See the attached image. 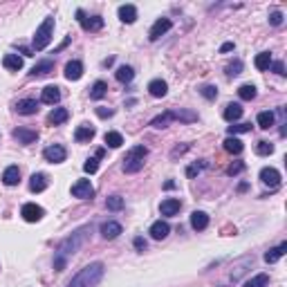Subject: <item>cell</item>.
I'll return each instance as SVG.
<instances>
[{"mask_svg": "<svg viewBox=\"0 0 287 287\" xmlns=\"http://www.w3.org/2000/svg\"><path fill=\"white\" fill-rule=\"evenodd\" d=\"M146 155H148V148L144 146V144L132 146L130 151L126 153V157H123V170H126V173H139V170L144 168V157Z\"/></svg>", "mask_w": 287, "mask_h": 287, "instance_id": "obj_3", "label": "cell"}, {"mask_svg": "<svg viewBox=\"0 0 287 287\" xmlns=\"http://www.w3.org/2000/svg\"><path fill=\"white\" fill-rule=\"evenodd\" d=\"M272 54L269 52H260L256 56V61H253V65H256V70H260V72H265V70H269V65H272Z\"/></svg>", "mask_w": 287, "mask_h": 287, "instance_id": "obj_32", "label": "cell"}, {"mask_svg": "<svg viewBox=\"0 0 287 287\" xmlns=\"http://www.w3.org/2000/svg\"><path fill=\"white\" fill-rule=\"evenodd\" d=\"M173 27V23H170V18H157L155 25L151 27V32H148V39L151 41H160L162 36L166 34V32Z\"/></svg>", "mask_w": 287, "mask_h": 287, "instance_id": "obj_9", "label": "cell"}, {"mask_svg": "<svg viewBox=\"0 0 287 287\" xmlns=\"http://www.w3.org/2000/svg\"><path fill=\"white\" fill-rule=\"evenodd\" d=\"M72 195L79 200H92L94 198V186L90 184V180H79L72 184Z\"/></svg>", "mask_w": 287, "mask_h": 287, "instance_id": "obj_6", "label": "cell"}, {"mask_svg": "<svg viewBox=\"0 0 287 287\" xmlns=\"http://www.w3.org/2000/svg\"><path fill=\"white\" fill-rule=\"evenodd\" d=\"M106 206L110 211H122L123 209V198L122 195H110V198L106 200Z\"/></svg>", "mask_w": 287, "mask_h": 287, "instance_id": "obj_40", "label": "cell"}, {"mask_svg": "<svg viewBox=\"0 0 287 287\" xmlns=\"http://www.w3.org/2000/svg\"><path fill=\"white\" fill-rule=\"evenodd\" d=\"M269 25H274V27H278V25H283V14L278 9H274L272 14H269Z\"/></svg>", "mask_w": 287, "mask_h": 287, "instance_id": "obj_47", "label": "cell"}, {"mask_svg": "<svg viewBox=\"0 0 287 287\" xmlns=\"http://www.w3.org/2000/svg\"><path fill=\"white\" fill-rule=\"evenodd\" d=\"M148 92H151L155 99L166 97V92H168V83L162 81V79H153V81L148 83Z\"/></svg>", "mask_w": 287, "mask_h": 287, "instance_id": "obj_20", "label": "cell"}, {"mask_svg": "<svg viewBox=\"0 0 287 287\" xmlns=\"http://www.w3.org/2000/svg\"><path fill=\"white\" fill-rule=\"evenodd\" d=\"M94 137V128L88 126V123H83V126L77 128V132H74V139L77 141H90Z\"/></svg>", "mask_w": 287, "mask_h": 287, "instance_id": "obj_31", "label": "cell"}, {"mask_svg": "<svg viewBox=\"0 0 287 287\" xmlns=\"http://www.w3.org/2000/svg\"><path fill=\"white\" fill-rule=\"evenodd\" d=\"M186 151H189V144H184V146H177V148H173V153H170V157L175 160L177 155H184Z\"/></svg>", "mask_w": 287, "mask_h": 287, "instance_id": "obj_51", "label": "cell"}, {"mask_svg": "<svg viewBox=\"0 0 287 287\" xmlns=\"http://www.w3.org/2000/svg\"><path fill=\"white\" fill-rule=\"evenodd\" d=\"M16 112L18 115H36L39 112V101L36 99H20L16 103Z\"/></svg>", "mask_w": 287, "mask_h": 287, "instance_id": "obj_15", "label": "cell"}, {"mask_svg": "<svg viewBox=\"0 0 287 287\" xmlns=\"http://www.w3.org/2000/svg\"><path fill=\"white\" fill-rule=\"evenodd\" d=\"M256 153H258V155H272V153H274V144H269V141H265V139H260V141H258V144H256Z\"/></svg>", "mask_w": 287, "mask_h": 287, "instance_id": "obj_42", "label": "cell"}, {"mask_svg": "<svg viewBox=\"0 0 287 287\" xmlns=\"http://www.w3.org/2000/svg\"><path fill=\"white\" fill-rule=\"evenodd\" d=\"M132 245H135V249H137V251H144V249H146V240L141 238V236H137V238L132 240Z\"/></svg>", "mask_w": 287, "mask_h": 287, "instance_id": "obj_50", "label": "cell"}, {"mask_svg": "<svg viewBox=\"0 0 287 287\" xmlns=\"http://www.w3.org/2000/svg\"><path fill=\"white\" fill-rule=\"evenodd\" d=\"M269 68L274 70L276 74H281V77H285V65H283V61H276V63H272Z\"/></svg>", "mask_w": 287, "mask_h": 287, "instance_id": "obj_48", "label": "cell"}, {"mask_svg": "<svg viewBox=\"0 0 287 287\" xmlns=\"http://www.w3.org/2000/svg\"><path fill=\"white\" fill-rule=\"evenodd\" d=\"M2 182L7 186H16L20 182V168L18 166H7L5 173H2Z\"/></svg>", "mask_w": 287, "mask_h": 287, "instance_id": "obj_27", "label": "cell"}, {"mask_svg": "<svg viewBox=\"0 0 287 287\" xmlns=\"http://www.w3.org/2000/svg\"><path fill=\"white\" fill-rule=\"evenodd\" d=\"M97 115L101 119H108V117H112V115H115V110H110V108H97Z\"/></svg>", "mask_w": 287, "mask_h": 287, "instance_id": "obj_49", "label": "cell"}, {"mask_svg": "<svg viewBox=\"0 0 287 287\" xmlns=\"http://www.w3.org/2000/svg\"><path fill=\"white\" fill-rule=\"evenodd\" d=\"M287 253V243H281L278 247H274V249H269L267 253H265V263L267 265H274V263H278L283 256Z\"/></svg>", "mask_w": 287, "mask_h": 287, "instance_id": "obj_24", "label": "cell"}, {"mask_svg": "<svg viewBox=\"0 0 287 287\" xmlns=\"http://www.w3.org/2000/svg\"><path fill=\"white\" fill-rule=\"evenodd\" d=\"M148 234H151L153 240H164L166 236L170 234V227H168V222H164V220H157V222L151 224Z\"/></svg>", "mask_w": 287, "mask_h": 287, "instance_id": "obj_13", "label": "cell"}, {"mask_svg": "<svg viewBox=\"0 0 287 287\" xmlns=\"http://www.w3.org/2000/svg\"><path fill=\"white\" fill-rule=\"evenodd\" d=\"M49 72H54V61H39V63L32 68V72H30V77L32 79H41V77H47Z\"/></svg>", "mask_w": 287, "mask_h": 287, "instance_id": "obj_16", "label": "cell"}, {"mask_svg": "<svg viewBox=\"0 0 287 287\" xmlns=\"http://www.w3.org/2000/svg\"><path fill=\"white\" fill-rule=\"evenodd\" d=\"M77 20L81 23V27L85 32H99L103 27V18H101V16H90V18H88V16L83 14V9L77 11Z\"/></svg>", "mask_w": 287, "mask_h": 287, "instance_id": "obj_5", "label": "cell"}, {"mask_svg": "<svg viewBox=\"0 0 287 287\" xmlns=\"http://www.w3.org/2000/svg\"><path fill=\"white\" fill-rule=\"evenodd\" d=\"M83 170H85V173H90V175H94V173L99 170V160H97V157H90V160L83 164Z\"/></svg>", "mask_w": 287, "mask_h": 287, "instance_id": "obj_45", "label": "cell"}, {"mask_svg": "<svg viewBox=\"0 0 287 287\" xmlns=\"http://www.w3.org/2000/svg\"><path fill=\"white\" fill-rule=\"evenodd\" d=\"M103 155H106V151H103V148H99V151H97V155H94V157H97V160H101Z\"/></svg>", "mask_w": 287, "mask_h": 287, "instance_id": "obj_54", "label": "cell"}, {"mask_svg": "<svg viewBox=\"0 0 287 287\" xmlns=\"http://www.w3.org/2000/svg\"><path fill=\"white\" fill-rule=\"evenodd\" d=\"M65 79L68 81H79V79L83 77V63L81 61H70L68 65H65Z\"/></svg>", "mask_w": 287, "mask_h": 287, "instance_id": "obj_17", "label": "cell"}, {"mask_svg": "<svg viewBox=\"0 0 287 287\" xmlns=\"http://www.w3.org/2000/svg\"><path fill=\"white\" fill-rule=\"evenodd\" d=\"M243 141L240 139H236V137H227V139H224V151L227 153H231V155H240V153H243Z\"/></svg>", "mask_w": 287, "mask_h": 287, "instance_id": "obj_30", "label": "cell"}, {"mask_svg": "<svg viewBox=\"0 0 287 287\" xmlns=\"http://www.w3.org/2000/svg\"><path fill=\"white\" fill-rule=\"evenodd\" d=\"M122 231H123L122 224L115 222V220H108V222H103L101 227H99V234H101L106 240H115L119 234H122Z\"/></svg>", "mask_w": 287, "mask_h": 287, "instance_id": "obj_12", "label": "cell"}, {"mask_svg": "<svg viewBox=\"0 0 287 287\" xmlns=\"http://www.w3.org/2000/svg\"><path fill=\"white\" fill-rule=\"evenodd\" d=\"M41 101L47 103V106H56V103L61 101V88H56V85H47V88H43V92H41Z\"/></svg>", "mask_w": 287, "mask_h": 287, "instance_id": "obj_14", "label": "cell"}, {"mask_svg": "<svg viewBox=\"0 0 287 287\" xmlns=\"http://www.w3.org/2000/svg\"><path fill=\"white\" fill-rule=\"evenodd\" d=\"M182 209V202L180 198H166L164 202L160 205V213L166 215V218H173V215H177Z\"/></svg>", "mask_w": 287, "mask_h": 287, "instance_id": "obj_10", "label": "cell"}, {"mask_svg": "<svg viewBox=\"0 0 287 287\" xmlns=\"http://www.w3.org/2000/svg\"><path fill=\"white\" fill-rule=\"evenodd\" d=\"M191 227H193L195 231H205V229L209 227V215H206L205 211H193V213H191Z\"/></svg>", "mask_w": 287, "mask_h": 287, "instance_id": "obj_23", "label": "cell"}, {"mask_svg": "<svg viewBox=\"0 0 287 287\" xmlns=\"http://www.w3.org/2000/svg\"><path fill=\"white\" fill-rule=\"evenodd\" d=\"M256 123L263 130H269V128H274V123H276V115H274L272 110H263V112H258V117H256Z\"/></svg>", "mask_w": 287, "mask_h": 287, "instance_id": "obj_25", "label": "cell"}, {"mask_svg": "<svg viewBox=\"0 0 287 287\" xmlns=\"http://www.w3.org/2000/svg\"><path fill=\"white\" fill-rule=\"evenodd\" d=\"M170 115H173V119L184 122V123L198 122V112H193V110H170Z\"/></svg>", "mask_w": 287, "mask_h": 287, "instance_id": "obj_29", "label": "cell"}, {"mask_svg": "<svg viewBox=\"0 0 287 287\" xmlns=\"http://www.w3.org/2000/svg\"><path fill=\"white\" fill-rule=\"evenodd\" d=\"M2 65H5V70L18 72V70H23V59H20L18 54H5V59H2Z\"/></svg>", "mask_w": 287, "mask_h": 287, "instance_id": "obj_28", "label": "cell"}, {"mask_svg": "<svg viewBox=\"0 0 287 287\" xmlns=\"http://www.w3.org/2000/svg\"><path fill=\"white\" fill-rule=\"evenodd\" d=\"M200 94L205 99H209V101H213V99L218 97V88H215V85H202V88H200Z\"/></svg>", "mask_w": 287, "mask_h": 287, "instance_id": "obj_44", "label": "cell"}, {"mask_svg": "<svg viewBox=\"0 0 287 287\" xmlns=\"http://www.w3.org/2000/svg\"><path fill=\"white\" fill-rule=\"evenodd\" d=\"M20 215H23V220H27V222H39L45 215V211H43V206L34 205V202H27V205H23V209H20Z\"/></svg>", "mask_w": 287, "mask_h": 287, "instance_id": "obj_8", "label": "cell"}, {"mask_svg": "<svg viewBox=\"0 0 287 287\" xmlns=\"http://www.w3.org/2000/svg\"><path fill=\"white\" fill-rule=\"evenodd\" d=\"M115 77H117L119 83H130L132 79H135V70H132L130 65H122V68L115 72Z\"/></svg>", "mask_w": 287, "mask_h": 287, "instance_id": "obj_33", "label": "cell"}, {"mask_svg": "<svg viewBox=\"0 0 287 287\" xmlns=\"http://www.w3.org/2000/svg\"><path fill=\"white\" fill-rule=\"evenodd\" d=\"M52 36H54V16H47V18L43 20V25H41L39 30H36V34H34V43L32 45H34L36 52H43V49L49 45Z\"/></svg>", "mask_w": 287, "mask_h": 287, "instance_id": "obj_4", "label": "cell"}, {"mask_svg": "<svg viewBox=\"0 0 287 287\" xmlns=\"http://www.w3.org/2000/svg\"><path fill=\"white\" fill-rule=\"evenodd\" d=\"M90 231H92V227H90V224H85V227L77 229L72 236H68V238L59 245V249H56V253H54V269H56V272H63L65 265H68V258L74 256V253H77L79 249L85 245Z\"/></svg>", "mask_w": 287, "mask_h": 287, "instance_id": "obj_1", "label": "cell"}, {"mask_svg": "<svg viewBox=\"0 0 287 287\" xmlns=\"http://www.w3.org/2000/svg\"><path fill=\"white\" fill-rule=\"evenodd\" d=\"M43 157L49 164H61V162H65V157H68V151H65L63 146H59V144H52V146H47L43 151Z\"/></svg>", "mask_w": 287, "mask_h": 287, "instance_id": "obj_7", "label": "cell"}, {"mask_svg": "<svg viewBox=\"0 0 287 287\" xmlns=\"http://www.w3.org/2000/svg\"><path fill=\"white\" fill-rule=\"evenodd\" d=\"M222 117L227 119L229 123H234V122H238L240 117H243V106L240 103H229L227 108H224V112H222Z\"/></svg>", "mask_w": 287, "mask_h": 287, "instance_id": "obj_26", "label": "cell"}, {"mask_svg": "<svg viewBox=\"0 0 287 287\" xmlns=\"http://www.w3.org/2000/svg\"><path fill=\"white\" fill-rule=\"evenodd\" d=\"M231 49H234V43H224L222 47H220V52H222V54H227V52H231Z\"/></svg>", "mask_w": 287, "mask_h": 287, "instance_id": "obj_52", "label": "cell"}, {"mask_svg": "<svg viewBox=\"0 0 287 287\" xmlns=\"http://www.w3.org/2000/svg\"><path fill=\"white\" fill-rule=\"evenodd\" d=\"M256 85H251V83H245V85H240L238 88V97L243 99V101H251V99H256Z\"/></svg>", "mask_w": 287, "mask_h": 287, "instance_id": "obj_34", "label": "cell"}, {"mask_svg": "<svg viewBox=\"0 0 287 287\" xmlns=\"http://www.w3.org/2000/svg\"><path fill=\"white\" fill-rule=\"evenodd\" d=\"M103 274H106L103 263H90L68 283V287H97L99 283H101Z\"/></svg>", "mask_w": 287, "mask_h": 287, "instance_id": "obj_2", "label": "cell"}, {"mask_svg": "<svg viewBox=\"0 0 287 287\" xmlns=\"http://www.w3.org/2000/svg\"><path fill=\"white\" fill-rule=\"evenodd\" d=\"M269 285V276L267 274H258V276L249 278L247 283H245V287H267Z\"/></svg>", "mask_w": 287, "mask_h": 287, "instance_id": "obj_38", "label": "cell"}, {"mask_svg": "<svg viewBox=\"0 0 287 287\" xmlns=\"http://www.w3.org/2000/svg\"><path fill=\"white\" fill-rule=\"evenodd\" d=\"M249 189V184H247V182H240V186H238V191H240V193H245V191H247Z\"/></svg>", "mask_w": 287, "mask_h": 287, "instance_id": "obj_53", "label": "cell"}, {"mask_svg": "<svg viewBox=\"0 0 287 287\" xmlns=\"http://www.w3.org/2000/svg\"><path fill=\"white\" fill-rule=\"evenodd\" d=\"M103 141H106V146H110V148H119L123 144V137H122V132L110 130V132H106Z\"/></svg>", "mask_w": 287, "mask_h": 287, "instance_id": "obj_35", "label": "cell"}, {"mask_svg": "<svg viewBox=\"0 0 287 287\" xmlns=\"http://www.w3.org/2000/svg\"><path fill=\"white\" fill-rule=\"evenodd\" d=\"M168 122H173V115H170V110H166V112H162V115H157V117L153 119L151 126L153 128H166Z\"/></svg>", "mask_w": 287, "mask_h": 287, "instance_id": "obj_37", "label": "cell"}, {"mask_svg": "<svg viewBox=\"0 0 287 287\" xmlns=\"http://www.w3.org/2000/svg\"><path fill=\"white\" fill-rule=\"evenodd\" d=\"M108 94V83L106 81H97L92 85V90H90V97L94 99V101H99V99H103Z\"/></svg>", "mask_w": 287, "mask_h": 287, "instance_id": "obj_36", "label": "cell"}, {"mask_svg": "<svg viewBox=\"0 0 287 287\" xmlns=\"http://www.w3.org/2000/svg\"><path fill=\"white\" fill-rule=\"evenodd\" d=\"M245 170V162H236V164H231L227 168V175H240Z\"/></svg>", "mask_w": 287, "mask_h": 287, "instance_id": "obj_46", "label": "cell"}, {"mask_svg": "<svg viewBox=\"0 0 287 287\" xmlns=\"http://www.w3.org/2000/svg\"><path fill=\"white\" fill-rule=\"evenodd\" d=\"M70 117L68 108H54L52 112L47 115V123H52V126H61V123H65Z\"/></svg>", "mask_w": 287, "mask_h": 287, "instance_id": "obj_22", "label": "cell"}, {"mask_svg": "<svg viewBox=\"0 0 287 287\" xmlns=\"http://www.w3.org/2000/svg\"><path fill=\"white\" fill-rule=\"evenodd\" d=\"M14 139H18L20 144H34L39 139V132L30 130V128H16L14 130Z\"/></svg>", "mask_w": 287, "mask_h": 287, "instance_id": "obj_21", "label": "cell"}, {"mask_svg": "<svg viewBox=\"0 0 287 287\" xmlns=\"http://www.w3.org/2000/svg\"><path fill=\"white\" fill-rule=\"evenodd\" d=\"M47 189V175L45 173H34L30 177V191L32 193H43Z\"/></svg>", "mask_w": 287, "mask_h": 287, "instance_id": "obj_19", "label": "cell"}, {"mask_svg": "<svg viewBox=\"0 0 287 287\" xmlns=\"http://www.w3.org/2000/svg\"><path fill=\"white\" fill-rule=\"evenodd\" d=\"M206 162L202 160V162H195V164H191V166H186V177H191V180H193L195 175H200V173H202V170L206 168Z\"/></svg>", "mask_w": 287, "mask_h": 287, "instance_id": "obj_39", "label": "cell"}, {"mask_svg": "<svg viewBox=\"0 0 287 287\" xmlns=\"http://www.w3.org/2000/svg\"><path fill=\"white\" fill-rule=\"evenodd\" d=\"M117 16H119V20H122V23L132 25L137 20V7L135 5H122L117 9Z\"/></svg>", "mask_w": 287, "mask_h": 287, "instance_id": "obj_18", "label": "cell"}, {"mask_svg": "<svg viewBox=\"0 0 287 287\" xmlns=\"http://www.w3.org/2000/svg\"><path fill=\"white\" fill-rule=\"evenodd\" d=\"M260 182L272 186V189H276V186L281 184V173H278L274 166H265V168L260 170Z\"/></svg>", "mask_w": 287, "mask_h": 287, "instance_id": "obj_11", "label": "cell"}, {"mask_svg": "<svg viewBox=\"0 0 287 287\" xmlns=\"http://www.w3.org/2000/svg\"><path fill=\"white\" fill-rule=\"evenodd\" d=\"M240 72H243V61H238V59H236L234 63H229V65H227V77H229V79L238 77Z\"/></svg>", "mask_w": 287, "mask_h": 287, "instance_id": "obj_43", "label": "cell"}, {"mask_svg": "<svg viewBox=\"0 0 287 287\" xmlns=\"http://www.w3.org/2000/svg\"><path fill=\"white\" fill-rule=\"evenodd\" d=\"M227 132H229V137H236L240 132H251V123H234V126L227 128Z\"/></svg>", "mask_w": 287, "mask_h": 287, "instance_id": "obj_41", "label": "cell"}]
</instances>
